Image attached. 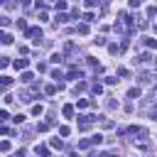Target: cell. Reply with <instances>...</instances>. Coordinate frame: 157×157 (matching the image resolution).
Instances as JSON below:
<instances>
[{
	"instance_id": "obj_2",
	"label": "cell",
	"mask_w": 157,
	"mask_h": 157,
	"mask_svg": "<svg viewBox=\"0 0 157 157\" xmlns=\"http://www.w3.org/2000/svg\"><path fill=\"white\" fill-rule=\"evenodd\" d=\"M37 155H42V157H47L49 152H47V147H37Z\"/></svg>"
},
{
	"instance_id": "obj_4",
	"label": "cell",
	"mask_w": 157,
	"mask_h": 157,
	"mask_svg": "<svg viewBox=\"0 0 157 157\" xmlns=\"http://www.w3.org/2000/svg\"><path fill=\"white\" fill-rule=\"evenodd\" d=\"M140 5V0H130V7H138Z\"/></svg>"
},
{
	"instance_id": "obj_3",
	"label": "cell",
	"mask_w": 157,
	"mask_h": 157,
	"mask_svg": "<svg viewBox=\"0 0 157 157\" xmlns=\"http://www.w3.org/2000/svg\"><path fill=\"white\" fill-rule=\"evenodd\" d=\"M74 113V108H71V106H64V115H67V118H69V115H71Z\"/></svg>"
},
{
	"instance_id": "obj_1",
	"label": "cell",
	"mask_w": 157,
	"mask_h": 157,
	"mask_svg": "<svg viewBox=\"0 0 157 157\" xmlns=\"http://www.w3.org/2000/svg\"><path fill=\"white\" fill-rule=\"evenodd\" d=\"M15 67H17V69H25V67H27V59H20V61H15Z\"/></svg>"
}]
</instances>
